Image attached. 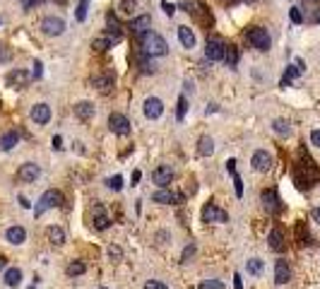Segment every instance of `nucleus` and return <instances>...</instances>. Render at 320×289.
I'll return each mask as SVG.
<instances>
[{
    "mask_svg": "<svg viewBox=\"0 0 320 289\" xmlns=\"http://www.w3.org/2000/svg\"><path fill=\"white\" fill-rule=\"evenodd\" d=\"M140 44H142V51L149 55V58H162V55L169 53V44L162 34H156V31L149 29L145 36H140Z\"/></svg>",
    "mask_w": 320,
    "mask_h": 289,
    "instance_id": "obj_1",
    "label": "nucleus"
},
{
    "mask_svg": "<svg viewBox=\"0 0 320 289\" xmlns=\"http://www.w3.org/2000/svg\"><path fill=\"white\" fill-rule=\"evenodd\" d=\"M246 39H248V44L255 51H270V46H272V39H270V34H267L265 27H248L246 29Z\"/></svg>",
    "mask_w": 320,
    "mask_h": 289,
    "instance_id": "obj_2",
    "label": "nucleus"
},
{
    "mask_svg": "<svg viewBox=\"0 0 320 289\" xmlns=\"http://www.w3.org/2000/svg\"><path fill=\"white\" fill-rule=\"evenodd\" d=\"M58 205H63V193L61 190H55V188H51V190H46V193L39 198V203H36V207H34V215L41 217L44 212L53 210V207H58Z\"/></svg>",
    "mask_w": 320,
    "mask_h": 289,
    "instance_id": "obj_3",
    "label": "nucleus"
},
{
    "mask_svg": "<svg viewBox=\"0 0 320 289\" xmlns=\"http://www.w3.org/2000/svg\"><path fill=\"white\" fill-rule=\"evenodd\" d=\"M39 29H41V34H44V36H61L63 31H65V20H63V17H58V15H48V17H44V20H41Z\"/></svg>",
    "mask_w": 320,
    "mask_h": 289,
    "instance_id": "obj_4",
    "label": "nucleus"
},
{
    "mask_svg": "<svg viewBox=\"0 0 320 289\" xmlns=\"http://www.w3.org/2000/svg\"><path fill=\"white\" fill-rule=\"evenodd\" d=\"M250 164L258 174H267L272 169V155L267 152V149H255L253 157H250Z\"/></svg>",
    "mask_w": 320,
    "mask_h": 289,
    "instance_id": "obj_5",
    "label": "nucleus"
},
{
    "mask_svg": "<svg viewBox=\"0 0 320 289\" xmlns=\"http://www.w3.org/2000/svg\"><path fill=\"white\" fill-rule=\"evenodd\" d=\"M140 12V0H116V15L123 20H135Z\"/></svg>",
    "mask_w": 320,
    "mask_h": 289,
    "instance_id": "obj_6",
    "label": "nucleus"
},
{
    "mask_svg": "<svg viewBox=\"0 0 320 289\" xmlns=\"http://www.w3.org/2000/svg\"><path fill=\"white\" fill-rule=\"evenodd\" d=\"M41 176V166L34 164V162H24L19 169H17V181H22V183H31V181H36Z\"/></svg>",
    "mask_w": 320,
    "mask_h": 289,
    "instance_id": "obj_7",
    "label": "nucleus"
},
{
    "mask_svg": "<svg viewBox=\"0 0 320 289\" xmlns=\"http://www.w3.org/2000/svg\"><path fill=\"white\" fill-rule=\"evenodd\" d=\"M203 222H217V224H224L229 222V215L222 207H217L214 203H207L203 207Z\"/></svg>",
    "mask_w": 320,
    "mask_h": 289,
    "instance_id": "obj_8",
    "label": "nucleus"
},
{
    "mask_svg": "<svg viewBox=\"0 0 320 289\" xmlns=\"http://www.w3.org/2000/svg\"><path fill=\"white\" fill-rule=\"evenodd\" d=\"M5 82H8V87H12V89H24V87L31 82V75L27 70H10L8 78H5Z\"/></svg>",
    "mask_w": 320,
    "mask_h": 289,
    "instance_id": "obj_9",
    "label": "nucleus"
},
{
    "mask_svg": "<svg viewBox=\"0 0 320 289\" xmlns=\"http://www.w3.org/2000/svg\"><path fill=\"white\" fill-rule=\"evenodd\" d=\"M109 128L116 135H130V121H128V116H123V113H111Z\"/></svg>",
    "mask_w": 320,
    "mask_h": 289,
    "instance_id": "obj_10",
    "label": "nucleus"
},
{
    "mask_svg": "<svg viewBox=\"0 0 320 289\" xmlns=\"http://www.w3.org/2000/svg\"><path fill=\"white\" fill-rule=\"evenodd\" d=\"M142 109H145V116H147L149 121H156V118L164 113V102H162L159 97H147Z\"/></svg>",
    "mask_w": 320,
    "mask_h": 289,
    "instance_id": "obj_11",
    "label": "nucleus"
},
{
    "mask_svg": "<svg viewBox=\"0 0 320 289\" xmlns=\"http://www.w3.org/2000/svg\"><path fill=\"white\" fill-rule=\"evenodd\" d=\"M152 181H154L159 188H166L169 183L173 181V169L169 164H162V166H156L154 171H152Z\"/></svg>",
    "mask_w": 320,
    "mask_h": 289,
    "instance_id": "obj_12",
    "label": "nucleus"
},
{
    "mask_svg": "<svg viewBox=\"0 0 320 289\" xmlns=\"http://www.w3.org/2000/svg\"><path fill=\"white\" fill-rule=\"evenodd\" d=\"M263 205H265L267 212H282V200H279V193L274 190V188H267V190H263Z\"/></svg>",
    "mask_w": 320,
    "mask_h": 289,
    "instance_id": "obj_13",
    "label": "nucleus"
},
{
    "mask_svg": "<svg viewBox=\"0 0 320 289\" xmlns=\"http://www.w3.org/2000/svg\"><path fill=\"white\" fill-rule=\"evenodd\" d=\"M152 200L159 205H178V203H183V196H181V193H171V190H166V188H159L154 196H152Z\"/></svg>",
    "mask_w": 320,
    "mask_h": 289,
    "instance_id": "obj_14",
    "label": "nucleus"
},
{
    "mask_svg": "<svg viewBox=\"0 0 320 289\" xmlns=\"http://www.w3.org/2000/svg\"><path fill=\"white\" fill-rule=\"evenodd\" d=\"M224 51H227V46H224L219 39H207L205 55H207L210 61H224Z\"/></svg>",
    "mask_w": 320,
    "mask_h": 289,
    "instance_id": "obj_15",
    "label": "nucleus"
},
{
    "mask_svg": "<svg viewBox=\"0 0 320 289\" xmlns=\"http://www.w3.org/2000/svg\"><path fill=\"white\" fill-rule=\"evenodd\" d=\"M31 121L36 125H46L51 121V106L48 104H34L31 106Z\"/></svg>",
    "mask_w": 320,
    "mask_h": 289,
    "instance_id": "obj_16",
    "label": "nucleus"
},
{
    "mask_svg": "<svg viewBox=\"0 0 320 289\" xmlns=\"http://www.w3.org/2000/svg\"><path fill=\"white\" fill-rule=\"evenodd\" d=\"M113 82H116L113 72H104V75H94L92 78V85L96 87L102 94H109L111 89H113Z\"/></svg>",
    "mask_w": 320,
    "mask_h": 289,
    "instance_id": "obj_17",
    "label": "nucleus"
},
{
    "mask_svg": "<svg viewBox=\"0 0 320 289\" xmlns=\"http://www.w3.org/2000/svg\"><path fill=\"white\" fill-rule=\"evenodd\" d=\"M291 280V270H289V263L284 258H279L274 263V282L277 284H287Z\"/></svg>",
    "mask_w": 320,
    "mask_h": 289,
    "instance_id": "obj_18",
    "label": "nucleus"
},
{
    "mask_svg": "<svg viewBox=\"0 0 320 289\" xmlns=\"http://www.w3.org/2000/svg\"><path fill=\"white\" fill-rule=\"evenodd\" d=\"M111 227V219L106 217V212H104V205H94V229H99V232H106Z\"/></svg>",
    "mask_w": 320,
    "mask_h": 289,
    "instance_id": "obj_19",
    "label": "nucleus"
},
{
    "mask_svg": "<svg viewBox=\"0 0 320 289\" xmlns=\"http://www.w3.org/2000/svg\"><path fill=\"white\" fill-rule=\"evenodd\" d=\"M149 27H152V17L149 15H137L133 20V34L135 36H145L149 31Z\"/></svg>",
    "mask_w": 320,
    "mask_h": 289,
    "instance_id": "obj_20",
    "label": "nucleus"
},
{
    "mask_svg": "<svg viewBox=\"0 0 320 289\" xmlns=\"http://www.w3.org/2000/svg\"><path fill=\"white\" fill-rule=\"evenodd\" d=\"M94 113H96V109H94L92 102H77L75 104V116H77L79 121H92Z\"/></svg>",
    "mask_w": 320,
    "mask_h": 289,
    "instance_id": "obj_21",
    "label": "nucleus"
},
{
    "mask_svg": "<svg viewBox=\"0 0 320 289\" xmlns=\"http://www.w3.org/2000/svg\"><path fill=\"white\" fill-rule=\"evenodd\" d=\"M5 239H8L12 246H22V243L27 241V232H24V227H8L5 229Z\"/></svg>",
    "mask_w": 320,
    "mask_h": 289,
    "instance_id": "obj_22",
    "label": "nucleus"
},
{
    "mask_svg": "<svg viewBox=\"0 0 320 289\" xmlns=\"http://www.w3.org/2000/svg\"><path fill=\"white\" fill-rule=\"evenodd\" d=\"M267 241H270V248L282 253V251L287 248V241H284V234H282V229H272L270 234H267Z\"/></svg>",
    "mask_w": 320,
    "mask_h": 289,
    "instance_id": "obj_23",
    "label": "nucleus"
},
{
    "mask_svg": "<svg viewBox=\"0 0 320 289\" xmlns=\"http://www.w3.org/2000/svg\"><path fill=\"white\" fill-rule=\"evenodd\" d=\"M178 39L183 44V48H195V31L190 29V27H178Z\"/></svg>",
    "mask_w": 320,
    "mask_h": 289,
    "instance_id": "obj_24",
    "label": "nucleus"
},
{
    "mask_svg": "<svg viewBox=\"0 0 320 289\" xmlns=\"http://www.w3.org/2000/svg\"><path fill=\"white\" fill-rule=\"evenodd\" d=\"M3 280L8 287H19V282H22V270L19 267H8L5 275H3Z\"/></svg>",
    "mask_w": 320,
    "mask_h": 289,
    "instance_id": "obj_25",
    "label": "nucleus"
},
{
    "mask_svg": "<svg viewBox=\"0 0 320 289\" xmlns=\"http://www.w3.org/2000/svg\"><path fill=\"white\" fill-rule=\"evenodd\" d=\"M272 130L279 135V138H289V135H291V123L287 121V118H274V121H272Z\"/></svg>",
    "mask_w": 320,
    "mask_h": 289,
    "instance_id": "obj_26",
    "label": "nucleus"
},
{
    "mask_svg": "<svg viewBox=\"0 0 320 289\" xmlns=\"http://www.w3.org/2000/svg\"><path fill=\"white\" fill-rule=\"evenodd\" d=\"M46 239L53 243V246H63V243H65V232H63L61 227H55V224H53V227L46 229Z\"/></svg>",
    "mask_w": 320,
    "mask_h": 289,
    "instance_id": "obj_27",
    "label": "nucleus"
},
{
    "mask_svg": "<svg viewBox=\"0 0 320 289\" xmlns=\"http://www.w3.org/2000/svg\"><path fill=\"white\" fill-rule=\"evenodd\" d=\"M214 152V140H212L210 135H203L200 140H197V155L200 157H210Z\"/></svg>",
    "mask_w": 320,
    "mask_h": 289,
    "instance_id": "obj_28",
    "label": "nucleus"
},
{
    "mask_svg": "<svg viewBox=\"0 0 320 289\" xmlns=\"http://www.w3.org/2000/svg\"><path fill=\"white\" fill-rule=\"evenodd\" d=\"M17 142H19V135H17L15 130H12V133H5L3 138H0V149H3V152H10Z\"/></svg>",
    "mask_w": 320,
    "mask_h": 289,
    "instance_id": "obj_29",
    "label": "nucleus"
},
{
    "mask_svg": "<svg viewBox=\"0 0 320 289\" xmlns=\"http://www.w3.org/2000/svg\"><path fill=\"white\" fill-rule=\"evenodd\" d=\"M65 273L70 275V277H77V275H85L87 273V265L82 263V260H72L70 265L65 267Z\"/></svg>",
    "mask_w": 320,
    "mask_h": 289,
    "instance_id": "obj_30",
    "label": "nucleus"
},
{
    "mask_svg": "<svg viewBox=\"0 0 320 289\" xmlns=\"http://www.w3.org/2000/svg\"><path fill=\"white\" fill-rule=\"evenodd\" d=\"M224 61L229 63V68H236V63H238V48L234 44H229L227 51H224Z\"/></svg>",
    "mask_w": 320,
    "mask_h": 289,
    "instance_id": "obj_31",
    "label": "nucleus"
},
{
    "mask_svg": "<svg viewBox=\"0 0 320 289\" xmlns=\"http://www.w3.org/2000/svg\"><path fill=\"white\" fill-rule=\"evenodd\" d=\"M113 46V41L109 39V36H99V39L92 41V48L94 51H109V48Z\"/></svg>",
    "mask_w": 320,
    "mask_h": 289,
    "instance_id": "obj_32",
    "label": "nucleus"
},
{
    "mask_svg": "<svg viewBox=\"0 0 320 289\" xmlns=\"http://www.w3.org/2000/svg\"><path fill=\"white\" fill-rule=\"evenodd\" d=\"M298 72H301V68H298V65H289V68H287V75L282 78V87H287L294 78H298Z\"/></svg>",
    "mask_w": 320,
    "mask_h": 289,
    "instance_id": "obj_33",
    "label": "nucleus"
},
{
    "mask_svg": "<svg viewBox=\"0 0 320 289\" xmlns=\"http://www.w3.org/2000/svg\"><path fill=\"white\" fill-rule=\"evenodd\" d=\"M246 267H248L250 275H260V273H263V260H260V258H250L248 263H246Z\"/></svg>",
    "mask_w": 320,
    "mask_h": 289,
    "instance_id": "obj_34",
    "label": "nucleus"
},
{
    "mask_svg": "<svg viewBox=\"0 0 320 289\" xmlns=\"http://www.w3.org/2000/svg\"><path fill=\"white\" fill-rule=\"evenodd\" d=\"M106 186L111 188V190H121L123 188V176H111V179H106Z\"/></svg>",
    "mask_w": 320,
    "mask_h": 289,
    "instance_id": "obj_35",
    "label": "nucleus"
},
{
    "mask_svg": "<svg viewBox=\"0 0 320 289\" xmlns=\"http://www.w3.org/2000/svg\"><path fill=\"white\" fill-rule=\"evenodd\" d=\"M197 289H224V282H219V280H203Z\"/></svg>",
    "mask_w": 320,
    "mask_h": 289,
    "instance_id": "obj_36",
    "label": "nucleus"
},
{
    "mask_svg": "<svg viewBox=\"0 0 320 289\" xmlns=\"http://www.w3.org/2000/svg\"><path fill=\"white\" fill-rule=\"evenodd\" d=\"M186 111H188V99H186V97H181V99H178V109H176V118L183 121V118H186Z\"/></svg>",
    "mask_w": 320,
    "mask_h": 289,
    "instance_id": "obj_37",
    "label": "nucleus"
},
{
    "mask_svg": "<svg viewBox=\"0 0 320 289\" xmlns=\"http://www.w3.org/2000/svg\"><path fill=\"white\" fill-rule=\"evenodd\" d=\"M75 17H77V22H85V17H87V0H79V3H77V12H75Z\"/></svg>",
    "mask_w": 320,
    "mask_h": 289,
    "instance_id": "obj_38",
    "label": "nucleus"
},
{
    "mask_svg": "<svg viewBox=\"0 0 320 289\" xmlns=\"http://www.w3.org/2000/svg\"><path fill=\"white\" fill-rule=\"evenodd\" d=\"M289 17H291V22H294V24L304 22V15H301V10H298V8H291L289 10Z\"/></svg>",
    "mask_w": 320,
    "mask_h": 289,
    "instance_id": "obj_39",
    "label": "nucleus"
},
{
    "mask_svg": "<svg viewBox=\"0 0 320 289\" xmlns=\"http://www.w3.org/2000/svg\"><path fill=\"white\" fill-rule=\"evenodd\" d=\"M193 256H195V246L190 243V246H186V251H183V256H181V260H183V263H188V260L193 258Z\"/></svg>",
    "mask_w": 320,
    "mask_h": 289,
    "instance_id": "obj_40",
    "label": "nucleus"
},
{
    "mask_svg": "<svg viewBox=\"0 0 320 289\" xmlns=\"http://www.w3.org/2000/svg\"><path fill=\"white\" fill-rule=\"evenodd\" d=\"M10 58H12V51H10L8 46H3V44H0V63H8Z\"/></svg>",
    "mask_w": 320,
    "mask_h": 289,
    "instance_id": "obj_41",
    "label": "nucleus"
},
{
    "mask_svg": "<svg viewBox=\"0 0 320 289\" xmlns=\"http://www.w3.org/2000/svg\"><path fill=\"white\" fill-rule=\"evenodd\" d=\"M145 289H169V287L159 280H149V282H145Z\"/></svg>",
    "mask_w": 320,
    "mask_h": 289,
    "instance_id": "obj_42",
    "label": "nucleus"
},
{
    "mask_svg": "<svg viewBox=\"0 0 320 289\" xmlns=\"http://www.w3.org/2000/svg\"><path fill=\"white\" fill-rule=\"evenodd\" d=\"M234 188H236V196L241 198L243 196V183H241V176H238V174H234Z\"/></svg>",
    "mask_w": 320,
    "mask_h": 289,
    "instance_id": "obj_43",
    "label": "nucleus"
},
{
    "mask_svg": "<svg viewBox=\"0 0 320 289\" xmlns=\"http://www.w3.org/2000/svg\"><path fill=\"white\" fill-rule=\"evenodd\" d=\"M162 10H164L166 15L171 17L173 12H176V5H173V3H169V0H164V3H162Z\"/></svg>",
    "mask_w": 320,
    "mask_h": 289,
    "instance_id": "obj_44",
    "label": "nucleus"
},
{
    "mask_svg": "<svg viewBox=\"0 0 320 289\" xmlns=\"http://www.w3.org/2000/svg\"><path fill=\"white\" fill-rule=\"evenodd\" d=\"M311 145L320 147V130H311Z\"/></svg>",
    "mask_w": 320,
    "mask_h": 289,
    "instance_id": "obj_45",
    "label": "nucleus"
},
{
    "mask_svg": "<svg viewBox=\"0 0 320 289\" xmlns=\"http://www.w3.org/2000/svg\"><path fill=\"white\" fill-rule=\"evenodd\" d=\"M41 75H44V65H41V63H39V61H36V63H34V78L39 80V78H41Z\"/></svg>",
    "mask_w": 320,
    "mask_h": 289,
    "instance_id": "obj_46",
    "label": "nucleus"
},
{
    "mask_svg": "<svg viewBox=\"0 0 320 289\" xmlns=\"http://www.w3.org/2000/svg\"><path fill=\"white\" fill-rule=\"evenodd\" d=\"M227 171L236 174V159H227Z\"/></svg>",
    "mask_w": 320,
    "mask_h": 289,
    "instance_id": "obj_47",
    "label": "nucleus"
},
{
    "mask_svg": "<svg viewBox=\"0 0 320 289\" xmlns=\"http://www.w3.org/2000/svg\"><path fill=\"white\" fill-rule=\"evenodd\" d=\"M109 256H111V258H121V248H118V246H111Z\"/></svg>",
    "mask_w": 320,
    "mask_h": 289,
    "instance_id": "obj_48",
    "label": "nucleus"
},
{
    "mask_svg": "<svg viewBox=\"0 0 320 289\" xmlns=\"http://www.w3.org/2000/svg\"><path fill=\"white\" fill-rule=\"evenodd\" d=\"M311 219L320 224V207H313V210H311Z\"/></svg>",
    "mask_w": 320,
    "mask_h": 289,
    "instance_id": "obj_49",
    "label": "nucleus"
},
{
    "mask_svg": "<svg viewBox=\"0 0 320 289\" xmlns=\"http://www.w3.org/2000/svg\"><path fill=\"white\" fill-rule=\"evenodd\" d=\"M234 289H243V282H241V275L238 273L234 275Z\"/></svg>",
    "mask_w": 320,
    "mask_h": 289,
    "instance_id": "obj_50",
    "label": "nucleus"
},
{
    "mask_svg": "<svg viewBox=\"0 0 320 289\" xmlns=\"http://www.w3.org/2000/svg\"><path fill=\"white\" fill-rule=\"evenodd\" d=\"M51 142H53V149H63V140H61V135H55V138H53Z\"/></svg>",
    "mask_w": 320,
    "mask_h": 289,
    "instance_id": "obj_51",
    "label": "nucleus"
},
{
    "mask_svg": "<svg viewBox=\"0 0 320 289\" xmlns=\"http://www.w3.org/2000/svg\"><path fill=\"white\" fill-rule=\"evenodd\" d=\"M19 205H22L24 210H29V207H31V203H29V200H27L24 196H19Z\"/></svg>",
    "mask_w": 320,
    "mask_h": 289,
    "instance_id": "obj_52",
    "label": "nucleus"
},
{
    "mask_svg": "<svg viewBox=\"0 0 320 289\" xmlns=\"http://www.w3.org/2000/svg\"><path fill=\"white\" fill-rule=\"evenodd\" d=\"M5 267H8V258H5V256H0V270H5Z\"/></svg>",
    "mask_w": 320,
    "mask_h": 289,
    "instance_id": "obj_53",
    "label": "nucleus"
},
{
    "mask_svg": "<svg viewBox=\"0 0 320 289\" xmlns=\"http://www.w3.org/2000/svg\"><path fill=\"white\" fill-rule=\"evenodd\" d=\"M140 176H142L140 171H133V186H137V181H140Z\"/></svg>",
    "mask_w": 320,
    "mask_h": 289,
    "instance_id": "obj_54",
    "label": "nucleus"
},
{
    "mask_svg": "<svg viewBox=\"0 0 320 289\" xmlns=\"http://www.w3.org/2000/svg\"><path fill=\"white\" fill-rule=\"evenodd\" d=\"M313 22H318V24H320V10H315V15H313Z\"/></svg>",
    "mask_w": 320,
    "mask_h": 289,
    "instance_id": "obj_55",
    "label": "nucleus"
},
{
    "mask_svg": "<svg viewBox=\"0 0 320 289\" xmlns=\"http://www.w3.org/2000/svg\"><path fill=\"white\" fill-rule=\"evenodd\" d=\"M24 3H27V8H29V5H36V3H41V0H24Z\"/></svg>",
    "mask_w": 320,
    "mask_h": 289,
    "instance_id": "obj_56",
    "label": "nucleus"
},
{
    "mask_svg": "<svg viewBox=\"0 0 320 289\" xmlns=\"http://www.w3.org/2000/svg\"><path fill=\"white\" fill-rule=\"evenodd\" d=\"M304 3H308V5H320V0H304Z\"/></svg>",
    "mask_w": 320,
    "mask_h": 289,
    "instance_id": "obj_57",
    "label": "nucleus"
},
{
    "mask_svg": "<svg viewBox=\"0 0 320 289\" xmlns=\"http://www.w3.org/2000/svg\"><path fill=\"white\" fill-rule=\"evenodd\" d=\"M29 289H36V287H29Z\"/></svg>",
    "mask_w": 320,
    "mask_h": 289,
    "instance_id": "obj_58",
    "label": "nucleus"
},
{
    "mask_svg": "<svg viewBox=\"0 0 320 289\" xmlns=\"http://www.w3.org/2000/svg\"><path fill=\"white\" fill-rule=\"evenodd\" d=\"M102 289H106V287H102Z\"/></svg>",
    "mask_w": 320,
    "mask_h": 289,
    "instance_id": "obj_59",
    "label": "nucleus"
}]
</instances>
